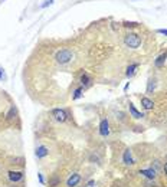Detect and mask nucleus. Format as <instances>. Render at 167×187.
Returning <instances> with one entry per match:
<instances>
[{"mask_svg":"<svg viewBox=\"0 0 167 187\" xmlns=\"http://www.w3.org/2000/svg\"><path fill=\"white\" fill-rule=\"evenodd\" d=\"M166 59H167V53H161L160 56H157V59L154 60L156 68H163L164 64H166Z\"/></svg>","mask_w":167,"mask_h":187,"instance_id":"14","label":"nucleus"},{"mask_svg":"<svg viewBox=\"0 0 167 187\" xmlns=\"http://www.w3.org/2000/svg\"><path fill=\"white\" fill-rule=\"evenodd\" d=\"M128 111H130V115L133 117V118H135V120H140V118H143L144 117V114L143 112H140L135 107H134L133 102H128Z\"/></svg>","mask_w":167,"mask_h":187,"instance_id":"11","label":"nucleus"},{"mask_svg":"<svg viewBox=\"0 0 167 187\" xmlns=\"http://www.w3.org/2000/svg\"><path fill=\"white\" fill-rule=\"evenodd\" d=\"M52 3H53V0H45V3L41 4V7H46L48 4H52Z\"/></svg>","mask_w":167,"mask_h":187,"instance_id":"23","label":"nucleus"},{"mask_svg":"<svg viewBox=\"0 0 167 187\" xmlns=\"http://www.w3.org/2000/svg\"><path fill=\"white\" fill-rule=\"evenodd\" d=\"M163 170H164V173H166V174H167V163L163 165Z\"/></svg>","mask_w":167,"mask_h":187,"instance_id":"27","label":"nucleus"},{"mask_svg":"<svg viewBox=\"0 0 167 187\" xmlns=\"http://www.w3.org/2000/svg\"><path fill=\"white\" fill-rule=\"evenodd\" d=\"M94 184H95V180H89L86 183V187H94Z\"/></svg>","mask_w":167,"mask_h":187,"instance_id":"25","label":"nucleus"},{"mask_svg":"<svg viewBox=\"0 0 167 187\" xmlns=\"http://www.w3.org/2000/svg\"><path fill=\"white\" fill-rule=\"evenodd\" d=\"M79 84H81L82 88H88V86H91V84H92V79H91V76H89L86 72H82L81 76H79Z\"/></svg>","mask_w":167,"mask_h":187,"instance_id":"10","label":"nucleus"},{"mask_svg":"<svg viewBox=\"0 0 167 187\" xmlns=\"http://www.w3.org/2000/svg\"><path fill=\"white\" fill-rule=\"evenodd\" d=\"M37 180H39V183H41L42 186H45V179H43V176H42L41 173L37 174Z\"/></svg>","mask_w":167,"mask_h":187,"instance_id":"22","label":"nucleus"},{"mask_svg":"<svg viewBox=\"0 0 167 187\" xmlns=\"http://www.w3.org/2000/svg\"><path fill=\"white\" fill-rule=\"evenodd\" d=\"M2 2H3V0H2Z\"/></svg>","mask_w":167,"mask_h":187,"instance_id":"29","label":"nucleus"},{"mask_svg":"<svg viewBox=\"0 0 167 187\" xmlns=\"http://www.w3.org/2000/svg\"><path fill=\"white\" fill-rule=\"evenodd\" d=\"M91 161H97V163H100V158H98L97 156H94V154H92V156H91Z\"/></svg>","mask_w":167,"mask_h":187,"instance_id":"26","label":"nucleus"},{"mask_svg":"<svg viewBox=\"0 0 167 187\" xmlns=\"http://www.w3.org/2000/svg\"><path fill=\"white\" fill-rule=\"evenodd\" d=\"M123 163L125 165H133L135 161H134L133 158V153H131V150L130 148H127L125 151L123 153Z\"/></svg>","mask_w":167,"mask_h":187,"instance_id":"9","label":"nucleus"},{"mask_svg":"<svg viewBox=\"0 0 167 187\" xmlns=\"http://www.w3.org/2000/svg\"><path fill=\"white\" fill-rule=\"evenodd\" d=\"M23 177H25V173L23 171H16V170L7 171V179L10 180L12 183H19V181H22Z\"/></svg>","mask_w":167,"mask_h":187,"instance_id":"4","label":"nucleus"},{"mask_svg":"<svg viewBox=\"0 0 167 187\" xmlns=\"http://www.w3.org/2000/svg\"><path fill=\"white\" fill-rule=\"evenodd\" d=\"M124 43L131 49H137L141 45V37L137 33H127L124 37Z\"/></svg>","mask_w":167,"mask_h":187,"instance_id":"2","label":"nucleus"},{"mask_svg":"<svg viewBox=\"0 0 167 187\" xmlns=\"http://www.w3.org/2000/svg\"><path fill=\"white\" fill-rule=\"evenodd\" d=\"M100 134L102 137H108L110 135V122L107 118H102L100 122Z\"/></svg>","mask_w":167,"mask_h":187,"instance_id":"7","label":"nucleus"},{"mask_svg":"<svg viewBox=\"0 0 167 187\" xmlns=\"http://www.w3.org/2000/svg\"><path fill=\"white\" fill-rule=\"evenodd\" d=\"M55 59L58 64L61 65H66L69 64L71 60L74 59V53L71 52L69 49H61V50H58L55 55Z\"/></svg>","mask_w":167,"mask_h":187,"instance_id":"1","label":"nucleus"},{"mask_svg":"<svg viewBox=\"0 0 167 187\" xmlns=\"http://www.w3.org/2000/svg\"><path fill=\"white\" fill-rule=\"evenodd\" d=\"M3 78V69H2V68H0V79Z\"/></svg>","mask_w":167,"mask_h":187,"instance_id":"28","label":"nucleus"},{"mask_svg":"<svg viewBox=\"0 0 167 187\" xmlns=\"http://www.w3.org/2000/svg\"><path fill=\"white\" fill-rule=\"evenodd\" d=\"M156 79H149V82H147V94H153V91L156 89Z\"/></svg>","mask_w":167,"mask_h":187,"instance_id":"15","label":"nucleus"},{"mask_svg":"<svg viewBox=\"0 0 167 187\" xmlns=\"http://www.w3.org/2000/svg\"><path fill=\"white\" fill-rule=\"evenodd\" d=\"M157 33H160V35H164V36H167V29H157Z\"/></svg>","mask_w":167,"mask_h":187,"instance_id":"24","label":"nucleus"},{"mask_svg":"<svg viewBox=\"0 0 167 187\" xmlns=\"http://www.w3.org/2000/svg\"><path fill=\"white\" fill-rule=\"evenodd\" d=\"M79 181H81V174H78V173H72L66 180V187H76L79 184Z\"/></svg>","mask_w":167,"mask_h":187,"instance_id":"6","label":"nucleus"},{"mask_svg":"<svg viewBox=\"0 0 167 187\" xmlns=\"http://www.w3.org/2000/svg\"><path fill=\"white\" fill-rule=\"evenodd\" d=\"M82 92H84V88H82V86H79V88H76V89L74 91V95H72V99H74V101H76V99H79V98L82 97Z\"/></svg>","mask_w":167,"mask_h":187,"instance_id":"17","label":"nucleus"},{"mask_svg":"<svg viewBox=\"0 0 167 187\" xmlns=\"http://www.w3.org/2000/svg\"><path fill=\"white\" fill-rule=\"evenodd\" d=\"M138 69V64H131L127 66V71H125V76L127 78H133L134 75H135V72H137Z\"/></svg>","mask_w":167,"mask_h":187,"instance_id":"12","label":"nucleus"},{"mask_svg":"<svg viewBox=\"0 0 167 187\" xmlns=\"http://www.w3.org/2000/svg\"><path fill=\"white\" fill-rule=\"evenodd\" d=\"M52 117H53V120L58 121V122H65L68 120V112L66 109H63V108H55L52 109Z\"/></svg>","mask_w":167,"mask_h":187,"instance_id":"3","label":"nucleus"},{"mask_svg":"<svg viewBox=\"0 0 167 187\" xmlns=\"http://www.w3.org/2000/svg\"><path fill=\"white\" fill-rule=\"evenodd\" d=\"M15 114H16V108H15V107H13V105H12V107H10V109H9L7 118H9V120H12V118H13V115H15Z\"/></svg>","mask_w":167,"mask_h":187,"instance_id":"19","label":"nucleus"},{"mask_svg":"<svg viewBox=\"0 0 167 187\" xmlns=\"http://www.w3.org/2000/svg\"><path fill=\"white\" fill-rule=\"evenodd\" d=\"M141 107L149 111V109H153V107H154V102H153L150 98L143 97V98H141Z\"/></svg>","mask_w":167,"mask_h":187,"instance_id":"13","label":"nucleus"},{"mask_svg":"<svg viewBox=\"0 0 167 187\" xmlns=\"http://www.w3.org/2000/svg\"><path fill=\"white\" fill-rule=\"evenodd\" d=\"M138 173H140L143 177H145V180H156V177H157V171H156V170H154L153 167L141 168Z\"/></svg>","mask_w":167,"mask_h":187,"instance_id":"5","label":"nucleus"},{"mask_svg":"<svg viewBox=\"0 0 167 187\" xmlns=\"http://www.w3.org/2000/svg\"><path fill=\"white\" fill-rule=\"evenodd\" d=\"M154 164H151V167L156 170V171H161V164H160V161L156 160V161H153Z\"/></svg>","mask_w":167,"mask_h":187,"instance_id":"18","label":"nucleus"},{"mask_svg":"<svg viewBox=\"0 0 167 187\" xmlns=\"http://www.w3.org/2000/svg\"><path fill=\"white\" fill-rule=\"evenodd\" d=\"M48 154H49V150L45 146H37L36 150H35V156H36L37 160H42V158L48 157Z\"/></svg>","mask_w":167,"mask_h":187,"instance_id":"8","label":"nucleus"},{"mask_svg":"<svg viewBox=\"0 0 167 187\" xmlns=\"http://www.w3.org/2000/svg\"><path fill=\"white\" fill-rule=\"evenodd\" d=\"M138 23L137 22H124V26L125 27H135Z\"/></svg>","mask_w":167,"mask_h":187,"instance_id":"21","label":"nucleus"},{"mask_svg":"<svg viewBox=\"0 0 167 187\" xmlns=\"http://www.w3.org/2000/svg\"><path fill=\"white\" fill-rule=\"evenodd\" d=\"M59 183H61V179H59V177H56V176L51 177L49 181H48L49 187H56V186H59Z\"/></svg>","mask_w":167,"mask_h":187,"instance_id":"16","label":"nucleus"},{"mask_svg":"<svg viewBox=\"0 0 167 187\" xmlns=\"http://www.w3.org/2000/svg\"><path fill=\"white\" fill-rule=\"evenodd\" d=\"M144 187H156V181L154 180H147L144 183Z\"/></svg>","mask_w":167,"mask_h":187,"instance_id":"20","label":"nucleus"},{"mask_svg":"<svg viewBox=\"0 0 167 187\" xmlns=\"http://www.w3.org/2000/svg\"><path fill=\"white\" fill-rule=\"evenodd\" d=\"M85 187H86V186H85Z\"/></svg>","mask_w":167,"mask_h":187,"instance_id":"30","label":"nucleus"}]
</instances>
